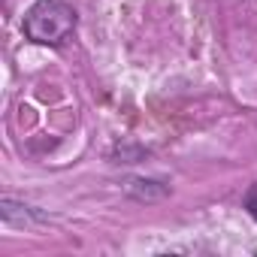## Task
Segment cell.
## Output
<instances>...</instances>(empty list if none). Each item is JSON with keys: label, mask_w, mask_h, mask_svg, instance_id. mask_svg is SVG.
I'll use <instances>...</instances> for the list:
<instances>
[{"label": "cell", "mask_w": 257, "mask_h": 257, "mask_svg": "<svg viewBox=\"0 0 257 257\" xmlns=\"http://www.w3.org/2000/svg\"><path fill=\"white\" fill-rule=\"evenodd\" d=\"M76 31V10L64 0H37L25 13V37L40 46H61Z\"/></svg>", "instance_id": "1"}, {"label": "cell", "mask_w": 257, "mask_h": 257, "mask_svg": "<svg viewBox=\"0 0 257 257\" xmlns=\"http://www.w3.org/2000/svg\"><path fill=\"white\" fill-rule=\"evenodd\" d=\"M245 209H248V215L257 221V185L248 188V194H245Z\"/></svg>", "instance_id": "2"}]
</instances>
